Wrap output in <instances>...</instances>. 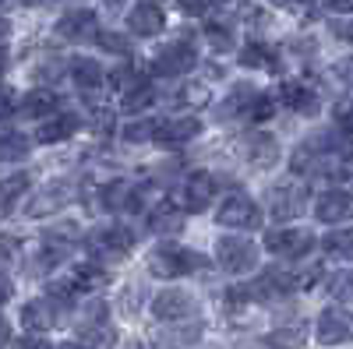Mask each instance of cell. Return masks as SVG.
Segmentation results:
<instances>
[{"mask_svg":"<svg viewBox=\"0 0 353 349\" xmlns=\"http://www.w3.org/2000/svg\"><path fill=\"white\" fill-rule=\"evenodd\" d=\"M212 198H216V177H212V173H205V169H194V173H188V177L170 191L166 201L188 215V212H205L212 205Z\"/></svg>","mask_w":353,"mask_h":349,"instance_id":"cell-1","label":"cell"},{"mask_svg":"<svg viewBox=\"0 0 353 349\" xmlns=\"http://www.w3.org/2000/svg\"><path fill=\"white\" fill-rule=\"evenodd\" d=\"M85 247H88V254L99 257V261H121L134 247V233L128 226H121V222H110V226H99V229L88 233Z\"/></svg>","mask_w":353,"mask_h":349,"instance_id":"cell-2","label":"cell"},{"mask_svg":"<svg viewBox=\"0 0 353 349\" xmlns=\"http://www.w3.org/2000/svg\"><path fill=\"white\" fill-rule=\"evenodd\" d=\"M194 268H201V254L188 251V247H176V244H159L149 254V272L159 279H181L191 275Z\"/></svg>","mask_w":353,"mask_h":349,"instance_id":"cell-3","label":"cell"},{"mask_svg":"<svg viewBox=\"0 0 353 349\" xmlns=\"http://www.w3.org/2000/svg\"><path fill=\"white\" fill-rule=\"evenodd\" d=\"M194 64H198L194 43H191V39H173V43H166V46L156 50V56H152V74H156V78H181V74L194 71Z\"/></svg>","mask_w":353,"mask_h":349,"instance_id":"cell-4","label":"cell"},{"mask_svg":"<svg viewBox=\"0 0 353 349\" xmlns=\"http://www.w3.org/2000/svg\"><path fill=\"white\" fill-rule=\"evenodd\" d=\"M216 222L219 226H226V229H258L261 226V205L251 198V194H230V198H223V205H219V212H216Z\"/></svg>","mask_w":353,"mask_h":349,"instance_id":"cell-5","label":"cell"},{"mask_svg":"<svg viewBox=\"0 0 353 349\" xmlns=\"http://www.w3.org/2000/svg\"><path fill=\"white\" fill-rule=\"evenodd\" d=\"M216 261L219 268L230 275H244L258 265V244L244 240V237H219L216 244Z\"/></svg>","mask_w":353,"mask_h":349,"instance_id":"cell-6","label":"cell"},{"mask_svg":"<svg viewBox=\"0 0 353 349\" xmlns=\"http://www.w3.org/2000/svg\"><path fill=\"white\" fill-rule=\"evenodd\" d=\"M265 251H272L279 257H304L314 251V233L297 229V226H279L265 233Z\"/></svg>","mask_w":353,"mask_h":349,"instance_id":"cell-7","label":"cell"},{"mask_svg":"<svg viewBox=\"0 0 353 349\" xmlns=\"http://www.w3.org/2000/svg\"><path fill=\"white\" fill-rule=\"evenodd\" d=\"M321 346H339L353 339V314L346 307H325L318 314V328H314Z\"/></svg>","mask_w":353,"mask_h":349,"instance_id":"cell-8","label":"cell"},{"mask_svg":"<svg viewBox=\"0 0 353 349\" xmlns=\"http://www.w3.org/2000/svg\"><path fill=\"white\" fill-rule=\"evenodd\" d=\"M163 28H166V14H163L159 4H152V0H138L128 11V32L138 36V39H152Z\"/></svg>","mask_w":353,"mask_h":349,"instance_id":"cell-9","label":"cell"},{"mask_svg":"<svg viewBox=\"0 0 353 349\" xmlns=\"http://www.w3.org/2000/svg\"><path fill=\"white\" fill-rule=\"evenodd\" d=\"M314 219H318V222H325V226H336V222L353 219V194L343 191V187L321 191V198L314 201Z\"/></svg>","mask_w":353,"mask_h":349,"instance_id":"cell-10","label":"cell"},{"mask_svg":"<svg viewBox=\"0 0 353 349\" xmlns=\"http://www.w3.org/2000/svg\"><path fill=\"white\" fill-rule=\"evenodd\" d=\"M198 310L194 297L188 289H163V293L152 300V314L159 321H188V317Z\"/></svg>","mask_w":353,"mask_h":349,"instance_id":"cell-11","label":"cell"},{"mask_svg":"<svg viewBox=\"0 0 353 349\" xmlns=\"http://www.w3.org/2000/svg\"><path fill=\"white\" fill-rule=\"evenodd\" d=\"M74 201V184H68V180H57V184H46L43 191H36V198L28 201V215H50V212H61V209H68Z\"/></svg>","mask_w":353,"mask_h":349,"instance_id":"cell-12","label":"cell"},{"mask_svg":"<svg viewBox=\"0 0 353 349\" xmlns=\"http://www.w3.org/2000/svg\"><path fill=\"white\" fill-rule=\"evenodd\" d=\"M57 32H61L64 39L71 43H92L99 39V21H96V11H88V8H78V11H68L61 21H57Z\"/></svg>","mask_w":353,"mask_h":349,"instance_id":"cell-13","label":"cell"},{"mask_svg":"<svg viewBox=\"0 0 353 349\" xmlns=\"http://www.w3.org/2000/svg\"><path fill=\"white\" fill-rule=\"evenodd\" d=\"M279 103L290 106L293 113H301V116H318V109H321L318 92L311 89L307 81H297V78H286L279 85Z\"/></svg>","mask_w":353,"mask_h":349,"instance_id":"cell-14","label":"cell"},{"mask_svg":"<svg viewBox=\"0 0 353 349\" xmlns=\"http://www.w3.org/2000/svg\"><path fill=\"white\" fill-rule=\"evenodd\" d=\"M297 286H301V279L293 275V272H286V268H265V272L254 279L251 293H254L258 300H276V297L293 293Z\"/></svg>","mask_w":353,"mask_h":349,"instance_id":"cell-15","label":"cell"},{"mask_svg":"<svg viewBox=\"0 0 353 349\" xmlns=\"http://www.w3.org/2000/svg\"><path fill=\"white\" fill-rule=\"evenodd\" d=\"M201 134V120L198 116H176V120H163L156 131V141L166 145V149H176V145H188Z\"/></svg>","mask_w":353,"mask_h":349,"instance_id":"cell-16","label":"cell"},{"mask_svg":"<svg viewBox=\"0 0 353 349\" xmlns=\"http://www.w3.org/2000/svg\"><path fill=\"white\" fill-rule=\"evenodd\" d=\"M78 127H81V116H78V113H71V109H61L57 116H50V120H43V124H39L36 141H39V145L68 141L71 134H78Z\"/></svg>","mask_w":353,"mask_h":349,"instance_id":"cell-17","label":"cell"},{"mask_svg":"<svg viewBox=\"0 0 353 349\" xmlns=\"http://www.w3.org/2000/svg\"><path fill=\"white\" fill-rule=\"evenodd\" d=\"M304 205H307V191L293 187V184L272 187V194H269V209L276 219H297L304 212Z\"/></svg>","mask_w":353,"mask_h":349,"instance_id":"cell-18","label":"cell"},{"mask_svg":"<svg viewBox=\"0 0 353 349\" xmlns=\"http://www.w3.org/2000/svg\"><path fill=\"white\" fill-rule=\"evenodd\" d=\"M78 332H81V339H85V346H106L110 339H113V332H110V317H106V307L103 304H92L85 310V317H81V325H78Z\"/></svg>","mask_w":353,"mask_h":349,"instance_id":"cell-19","label":"cell"},{"mask_svg":"<svg viewBox=\"0 0 353 349\" xmlns=\"http://www.w3.org/2000/svg\"><path fill=\"white\" fill-rule=\"evenodd\" d=\"M57 300H28L21 307V328L25 332H50L57 325Z\"/></svg>","mask_w":353,"mask_h":349,"instance_id":"cell-20","label":"cell"},{"mask_svg":"<svg viewBox=\"0 0 353 349\" xmlns=\"http://www.w3.org/2000/svg\"><path fill=\"white\" fill-rule=\"evenodd\" d=\"M61 106H64V99L53 89H32L28 96H21V113L36 116V120H50V116L61 113Z\"/></svg>","mask_w":353,"mask_h":349,"instance_id":"cell-21","label":"cell"},{"mask_svg":"<svg viewBox=\"0 0 353 349\" xmlns=\"http://www.w3.org/2000/svg\"><path fill=\"white\" fill-rule=\"evenodd\" d=\"M241 67L248 71H276L279 67V50L269 46V43H261V39H251L244 50H241Z\"/></svg>","mask_w":353,"mask_h":349,"instance_id":"cell-22","label":"cell"},{"mask_svg":"<svg viewBox=\"0 0 353 349\" xmlns=\"http://www.w3.org/2000/svg\"><path fill=\"white\" fill-rule=\"evenodd\" d=\"M244 156H248L251 166L265 169V166H272L279 159V141L272 134H261V131L258 134H248L244 138Z\"/></svg>","mask_w":353,"mask_h":349,"instance_id":"cell-23","label":"cell"},{"mask_svg":"<svg viewBox=\"0 0 353 349\" xmlns=\"http://www.w3.org/2000/svg\"><path fill=\"white\" fill-rule=\"evenodd\" d=\"M71 81L81 92H99L106 85V71H103L99 61H92V56H78V61L71 64Z\"/></svg>","mask_w":353,"mask_h":349,"instance_id":"cell-24","label":"cell"},{"mask_svg":"<svg viewBox=\"0 0 353 349\" xmlns=\"http://www.w3.org/2000/svg\"><path fill=\"white\" fill-rule=\"evenodd\" d=\"M99 201H103V209H110V212H128V209L138 205V187L128 184V180H113V184L103 187Z\"/></svg>","mask_w":353,"mask_h":349,"instance_id":"cell-25","label":"cell"},{"mask_svg":"<svg viewBox=\"0 0 353 349\" xmlns=\"http://www.w3.org/2000/svg\"><path fill=\"white\" fill-rule=\"evenodd\" d=\"M106 268L103 265H96V261H85V265H78L71 275H68V282H71V289L74 293H92V289H103L106 286Z\"/></svg>","mask_w":353,"mask_h":349,"instance_id":"cell-26","label":"cell"},{"mask_svg":"<svg viewBox=\"0 0 353 349\" xmlns=\"http://www.w3.org/2000/svg\"><path fill=\"white\" fill-rule=\"evenodd\" d=\"M258 92L251 89V85H237L219 106V116H226V120H233V116H251V106H254Z\"/></svg>","mask_w":353,"mask_h":349,"instance_id":"cell-27","label":"cell"},{"mask_svg":"<svg viewBox=\"0 0 353 349\" xmlns=\"http://www.w3.org/2000/svg\"><path fill=\"white\" fill-rule=\"evenodd\" d=\"M181 215H184V212L176 209V205L163 201L159 209H152V212H149V229H152V233H176V229L184 226V219H181Z\"/></svg>","mask_w":353,"mask_h":349,"instance_id":"cell-28","label":"cell"},{"mask_svg":"<svg viewBox=\"0 0 353 349\" xmlns=\"http://www.w3.org/2000/svg\"><path fill=\"white\" fill-rule=\"evenodd\" d=\"M152 103H156V89H152V81H138L134 89H128V92H124L121 109H124V113H141V109H149Z\"/></svg>","mask_w":353,"mask_h":349,"instance_id":"cell-29","label":"cell"},{"mask_svg":"<svg viewBox=\"0 0 353 349\" xmlns=\"http://www.w3.org/2000/svg\"><path fill=\"white\" fill-rule=\"evenodd\" d=\"M198 339H201V321L184 325V328H170V332H163V349H191Z\"/></svg>","mask_w":353,"mask_h":349,"instance_id":"cell-30","label":"cell"},{"mask_svg":"<svg viewBox=\"0 0 353 349\" xmlns=\"http://www.w3.org/2000/svg\"><path fill=\"white\" fill-rule=\"evenodd\" d=\"M321 247H325V254H332V257L353 261V229H332L329 237L321 240Z\"/></svg>","mask_w":353,"mask_h":349,"instance_id":"cell-31","label":"cell"},{"mask_svg":"<svg viewBox=\"0 0 353 349\" xmlns=\"http://www.w3.org/2000/svg\"><path fill=\"white\" fill-rule=\"evenodd\" d=\"M205 39L212 43V50H233V43H237L233 25H223V21H205Z\"/></svg>","mask_w":353,"mask_h":349,"instance_id":"cell-32","label":"cell"},{"mask_svg":"<svg viewBox=\"0 0 353 349\" xmlns=\"http://www.w3.org/2000/svg\"><path fill=\"white\" fill-rule=\"evenodd\" d=\"M0 156H4V162H18L28 156V141L25 134L18 131H4V141H0Z\"/></svg>","mask_w":353,"mask_h":349,"instance_id":"cell-33","label":"cell"},{"mask_svg":"<svg viewBox=\"0 0 353 349\" xmlns=\"http://www.w3.org/2000/svg\"><path fill=\"white\" fill-rule=\"evenodd\" d=\"M156 131H159V124H152V120H131V124H124V141H131V145L149 141V138H156Z\"/></svg>","mask_w":353,"mask_h":349,"instance_id":"cell-34","label":"cell"},{"mask_svg":"<svg viewBox=\"0 0 353 349\" xmlns=\"http://www.w3.org/2000/svg\"><path fill=\"white\" fill-rule=\"evenodd\" d=\"M329 289H332L336 300L353 304V272H336V275L329 279Z\"/></svg>","mask_w":353,"mask_h":349,"instance_id":"cell-35","label":"cell"},{"mask_svg":"<svg viewBox=\"0 0 353 349\" xmlns=\"http://www.w3.org/2000/svg\"><path fill=\"white\" fill-rule=\"evenodd\" d=\"M21 191H28V177H25V173H14V177L4 180V209L8 212H14V201H18Z\"/></svg>","mask_w":353,"mask_h":349,"instance_id":"cell-36","label":"cell"},{"mask_svg":"<svg viewBox=\"0 0 353 349\" xmlns=\"http://www.w3.org/2000/svg\"><path fill=\"white\" fill-rule=\"evenodd\" d=\"M301 328H283V332H276V335H269L265 342H269L272 349H297L301 346Z\"/></svg>","mask_w":353,"mask_h":349,"instance_id":"cell-37","label":"cell"},{"mask_svg":"<svg viewBox=\"0 0 353 349\" xmlns=\"http://www.w3.org/2000/svg\"><path fill=\"white\" fill-rule=\"evenodd\" d=\"M272 103H276L272 96L258 92V99H254V106H251V116H248V120H269V116L276 113V106H272Z\"/></svg>","mask_w":353,"mask_h":349,"instance_id":"cell-38","label":"cell"},{"mask_svg":"<svg viewBox=\"0 0 353 349\" xmlns=\"http://www.w3.org/2000/svg\"><path fill=\"white\" fill-rule=\"evenodd\" d=\"M332 120H336V127H343V131H353V99H343V103H336V109H332Z\"/></svg>","mask_w":353,"mask_h":349,"instance_id":"cell-39","label":"cell"},{"mask_svg":"<svg viewBox=\"0 0 353 349\" xmlns=\"http://www.w3.org/2000/svg\"><path fill=\"white\" fill-rule=\"evenodd\" d=\"M209 85H188V89L181 92V96H176V99H181V103H191V106H201V103H209Z\"/></svg>","mask_w":353,"mask_h":349,"instance_id":"cell-40","label":"cell"},{"mask_svg":"<svg viewBox=\"0 0 353 349\" xmlns=\"http://www.w3.org/2000/svg\"><path fill=\"white\" fill-rule=\"evenodd\" d=\"M99 43H103L110 53H121V56H128V39H124V36H117V32H103V36H99Z\"/></svg>","mask_w":353,"mask_h":349,"instance_id":"cell-41","label":"cell"},{"mask_svg":"<svg viewBox=\"0 0 353 349\" xmlns=\"http://www.w3.org/2000/svg\"><path fill=\"white\" fill-rule=\"evenodd\" d=\"M318 8L329 14H353V0H318Z\"/></svg>","mask_w":353,"mask_h":349,"instance_id":"cell-42","label":"cell"},{"mask_svg":"<svg viewBox=\"0 0 353 349\" xmlns=\"http://www.w3.org/2000/svg\"><path fill=\"white\" fill-rule=\"evenodd\" d=\"M332 36L343 43H353V18L350 21H332Z\"/></svg>","mask_w":353,"mask_h":349,"instance_id":"cell-43","label":"cell"},{"mask_svg":"<svg viewBox=\"0 0 353 349\" xmlns=\"http://www.w3.org/2000/svg\"><path fill=\"white\" fill-rule=\"evenodd\" d=\"M18 349H50V342H46V339H39V335H28V339H21V342H18Z\"/></svg>","mask_w":353,"mask_h":349,"instance_id":"cell-44","label":"cell"},{"mask_svg":"<svg viewBox=\"0 0 353 349\" xmlns=\"http://www.w3.org/2000/svg\"><path fill=\"white\" fill-rule=\"evenodd\" d=\"M11 113H14V92L8 89L4 92V116H11Z\"/></svg>","mask_w":353,"mask_h":349,"instance_id":"cell-45","label":"cell"},{"mask_svg":"<svg viewBox=\"0 0 353 349\" xmlns=\"http://www.w3.org/2000/svg\"><path fill=\"white\" fill-rule=\"evenodd\" d=\"M61 349H88V346H81V342H64Z\"/></svg>","mask_w":353,"mask_h":349,"instance_id":"cell-46","label":"cell"},{"mask_svg":"<svg viewBox=\"0 0 353 349\" xmlns=\"http://www.w3.org/2000/svg\"><path fill=\"white\" fill-rule=\"evenodd\" d=\"M28 4H53V0H28Z\"/></svg>","mask_w":353,"mask_h":349,"instance_id":"cell-47","label":"cell"},{"mask_svg":"<svg viewBox=\"0 0 353 349\" xmlns=\"http://www.w3.org/2000/svg\"><path fill=\"white\" fill-rule=\"evenodd\" d=\"M128 349H145V346H141V342H131V346H128Z\"/></svg>","mask_w":353,"mask_h":349,"instance_id":"cell-48","label":"cell"}]
</instances>
